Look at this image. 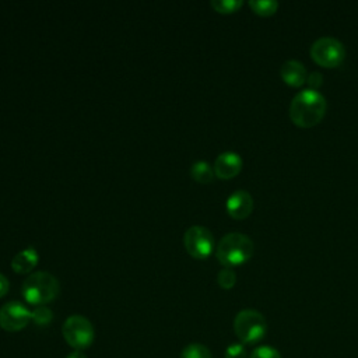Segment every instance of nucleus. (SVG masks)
<instances>
[{
    "mask_svg": "<svg viewBox=\"0 0 358 358\" xmlns=\"http://www.w3.org/2000/svg\"><path fill=\"white\" fill-rule=\"evenodd\" d=\"M326 98L315 90L306 88L298 92L289 105V119L298 127L309 129L316 126L326 115Z\"/></svg>",
    "mask_w": 358,
    "mask_h": 358,
    "instance_id": "1",
    "label": "nucleus"
},
{
    "mask_svg": "<svg viewBox=\"0 0 358 358\" xmlns=\"http://www.w3.org/2000/svg\"><path fill=\"white\" fill-rule=\"evenodd\" d=\"M255 246L249 236L241 232H231L221 238L217 246V259L225 267L243 264L253 255Z\"/></svg>",
    "mask_w": 358,
    "mask_h": 358,
    "instance_id": "2",
    "label": "nucleus"
},
{
    "mask_svg": "<svg viewBox=\"0 0 358 358\" xmlns=\"http://www.w3.org/2000/svg\"><path fill=\"white\" fill-rule=\"evenodd\" d=\"M59 281L48 271H35L22 282L24 299L36 306H43L52 302L59 295Z\"/></svg>",
    "mask_w": 358,
    "mask_h": 358,
    "instance_id": "3",
    "label": "nucleus"
},
{
    "mask_svg": "<svg viewBox=\"0 0 358 358\" xmlns=\"http://www.w3.org/2000/svg\"><path fill=\"white\" fill-rule=\"evenodd\" d=\"M234 331L243 344H256L267 333L264 316L255 309H243L234 319Z\"/></svg>",
    "mask_w": 358,
    "mask_h": 358,
    "instance_id": "4",
    "label": "nucleus"
},
{
    "mask_svg": "<svg viewBox=\"0 0 358 358\" xmlns=\"http://www.w3.org/2000/svg\"><path fill=\"white\" fill-rule=\"evenodd\" d=\"M62 333L67 344L80 351L88 348L95 337L91 322L80 315L69 316L63 324Z\"/></svg>",
    "mask_w": 358,
    "mask_h": 358,
    "instance_id": "5",
    "label": "nucleus"
},
{
    "mask_svg": "<svg viewBox=\"0 0 358 358\" xmlns=\"http://www.w3.org/2000/svg\"><path fill=\"white\" fill-rule=\"evenodd\" d=\"M310 57L322 67H337L345 57V48L333 36H322L312 43Z\"/></svg>",
    "mask_w": 358,
    "mask_h": 358,
    "instance_id": "6",
    "label": "nucleus"
},
{
    "mask_svg": "<svg viewBox=\"0 0 358 358\" xmlns=\"http://www.w3.org/2000/svg\"><path fill=\"white\" fill-rule=\"evenodd\" d=\"M186 252L194 259H207L214 249V236L210 229L201 225L190 227L183 235Z\"/></svg>",
    "mask_w": 358,
    "mask_h": 358,
    "instance_id": "7",
    "label": "nucleus"
},
{
    "mask_svg": "<svg viewBox=\"0 0 358 358\" xmlns=\"http://www.w3.org/2000/svg\"><path fill=\"white\" fill-rule=\"evenodd\" d=\"M31 319L32 312L20 302L10 301L0 308V327L6 331H20Z\"/></svg>",
    "mask_w": 358,
    "mask_h": 358,
    "instance_id": "8",
    "label": "nucleus"
},
{
    "mask_svg": "<svg viewBox=\"0 0 358 358\" xmlns=\"http://www.w3.org/2000/svg\"><path fill=\"white\" fill-rule=\"evenodd\" d=\"M225 208L229 217L243 220L249 217L253 210V199L246 190H236L227 199Z\"/></svg>",
    "mask_w": 358,
    "mask_h": 358,
    "instance_id": "9",
    "label": "nucleus"
},
{
    "mask_svg": "<svg viewBox=\"0 0 358 358\" xmlns=\"http://www.w3.org/2000/svg\"><path fill=\"white\" fill-rule=\"evenodd\" d=\"M213 169H214V173L217 178L224 179V180L232 179L242 169V158L236 152H232V151L222 152L217 157Z\"/></svg>",
    "mask_w": 358,
    "mask_h": 358,
    "instance_id": "10",
    "label": "nucleus"
},
{
    "mask_svg": "<svg viewBox=\"0 0 358 358\" xmlns=\"http://www.w3.org/2000/svg\"><path fill=\"white\" fill-rule=\"evenodd\" d=\"M280 76L282 81L291 87H301L308 78L305 66L298 60H287L280 69Z\"/></svg>",
    "mask_w": 358,
    "mask_h": 358,
    "instance_id": "11",
    "label": "nucleus"
},
{
    "mask_svg": "<svg viewBox=\"0 0 358 358\" xmlns=\"http://www.w3.org/2000/svg\"><path fill=\"white\" fill-rule=\"evenodd\" d=\"M38 260H39V255H38L36 249L29 246L14 256V259L11 262V267L18 274H27L32 268L36 267Z\"/></svg>",
    "mask_w": 358,
    "mask_h": 358,
    "instance_id": "12",
    "label": "nucleus"
},
{
    "mask_svg": "<svg viewBox=\"0 0 358 358\" xmlns=\"http://www.w3.org/2000/svg\"><path fill=\"white\" fill-rule=\"evenodd\" d=\"M190 175L199 183H211L215 176L213 166L206 161L194 162L190 168Z\"/></svg>",
    "mask_w": 358,
    "mask_h": 358,
    "instance_id": "13",
    "label": "nucleus"
},
{
    "mask_svg": "<svg viewBox=\"0 0 358 358\" xmlns=\"http://www.w3.org/2000/svg\"><path fill=\"white\" fill-rule=\"evenodd\" d=\"M249 6L256 14L262 17L273 15L278 8V3L274 0H252L249 1Z\"/></svg>",
    "mask_w": 358,
    "mask_h": 358,
    "instance_id": "14",
    "label": "nucleus"
},
{
    "mask_svg": "<svg viewBox=\"0 0 358 358\" xmlns=\"http://www.w3.org/2000/svg\"><path fill=\"white\" fill-rule=\"evenodd\" d=\"M180 358H213V357L210 350L206 345L200 343H192L183 348Z\"/></svg>",
    "mask_w": 358,
    "mask_h": 358,
    "instance_id": "15",
    "label": "nucleus"
},
{
    "mask_svg": "<svg viewBox=\"0 0 358 358\" xmlns=\"http://www.w3.org/2000/svg\"><path fill=\"white\" fill-rule=\"evenodd\" d=\"M241 0H213L211 7L221 14H232L242 7Z\"/></svg>",
    "mask_w": 358,
    "mask_h": 358,
    "instance_id": "16",
    "label": "nucleus"
},
{
    "mask_svg": "<svg viewBox=\"0 0 358 358\" xmlns=\"http://www.w3.org/2000/svg\"><path fill=\"white\" fill-rule=\"evenodd\" d=\"M217 282H218V285L221 288L231 289L235 285V282H236L235 271L232 268H229V267H225V268L220 270V273L217 275Z\"/></svg>",
    "mask_w": 358,
    "mask_h": 358,
    "instance_id": "17",
    "label": "nucleus"
},
{
    "mask_svg": "<svg viewBox=\"0 0 358 358\" xmlns=\"http://www.w3.org/2000/svg\"><path fill=\"white\" fill-rule=\"evenodd\" d=\"M52 317H53L52 310L43 305V306H38L32 312V319L31 320H34V323L38 324V326H45L52 320Z\"/></svg>",
    "mask_w": 358,
    "mask_h": 358,
    "instance_id": "18",
    "label": "nucleus"
},
{
    "mask_svg": "<svg viewBox=\"0 0 358 358\" xmlns=\"http://www.w3.org/2000/svg\"><path fill=\"white\" fill-rule=\"evenodd\" d=\"M250 358H281V354L271 345H260L253 350Z\"/></svg>",
    "mask_w": 358,
    "mask_h": 358,
    "instance_id": "19",
    "label": "nucleus"
},
{
    "mask_svg": "<svg viewBox=\"0 0 358 358\" xmlns=\"http://www.w3.org/2000/svg\"><path fill=\"white\" fill-rule=\"evenodd\" d=\"M246 350L242 344H231L225 350V358H246Z\"/></svg>",
    "mask_w": 358,
    "mask_h": 358,
    "instance_id": "20",
    "label": "nucleus"
},
{
    "mask_svg": "<svg viewBox=\"0 0 358 358\" xmlns=\"http://www.w3.org/2000/svg\"><path fill=\"white\" fill-rule=\"evenodd\" d=\"M306 83H308V85H309V88H310V90L317 91V88H319V87L322 85V83H323L322 74H320V73H317V71L310 73V74L308 76V78H306Z\"/></svg>",
    "mask_w": 358,
    "mask_h": 358,
    "instance_id": "21",
    "label": "nucleus"
},
{
    "mask_svg": "<svg viewBox=\"0 0 358 358\" xmlns=\"http://www.w3.org/2000/svg\"><path fill=\"white\" fill-rule=\"evenodd\" d=\"M8 288H10L8 280L3 274H0V298H3L8 292Z\"/></svg>",
    "mask_w": 358,
    "mask_h": 358,
    "instance_id": "22",
    "label": "nucleus"
},
{
    "mask_svg": "<svg viewBox=\"0 0 358 358\" xmlns=\"http://www.w3.org/2000/svg\"><path fill=\"white\" fill-rule=\"evenodd\" d=\"M67 358H87V355H85L83 351H80V350H76V351L70 352Z\"/></svg>",
    "mask_w": 358,
    "mask_h": 358,
    "instance_id": "23",
    "label": "nucleus"
}]
</instances>
